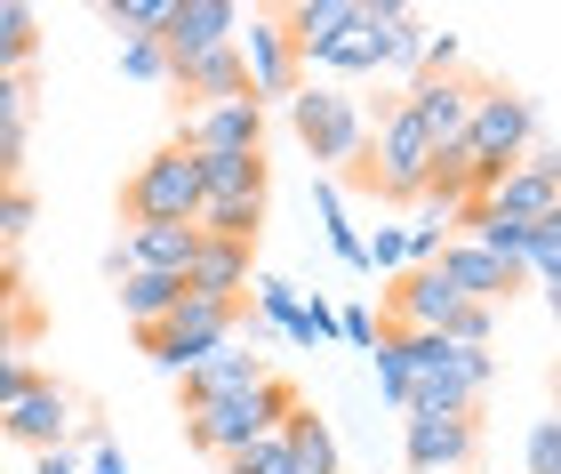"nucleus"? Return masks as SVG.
Masks as SVG:
<instances>
[{"label":"nucleus","mask_w":561,"mask_h":474,"mask_svg":"<svg viewBox=\"0 0 561 474\" xmlns=\"http://www.w3.org/2000/svg\"><path fill=\"white\" fill-rule=\"evenodd\" d=\"M161 16H169V0H105V24L121 41H152V33H161Z\"/></svg>","instance_id":"obj_27"},{"label":"nucleus","mask_w":561,"mask_h":474,"mask_svg":"<svg viewBox=\"0 0 561 474\" xmlns=\"http://www.w3.org/2000/svg\"><path fill=\"white\" fill-rule=\"evenodd\" d=\"M362 178L386 193V202H425V178H433V145L410 113H401V97L386 113H377V129H369V154H362Z\"/></svg>","instance_id":"obj_6"},{"label":"nucleus","mask_w":561,"mask_h":474,"mask_svg":"<svg viewBox=\"0 0 561 474\" xmlns=\"http://www.w3.org/2000/svg\"><path fill=\"white\" fill-rule=\"evenodd\" d=\"M33 474H81V466H72L65 451H41V466H33Z\"/></svg>","instance_id":"obj_42"},{"label":"nucleus","mask_w":561,"mask_h":474,"mask_svg":"<svg viewBox=\"0 0 561 474\" xmlns=\"http://www.w3.org/2000/svg\"><path fill=\"white\" fill-rule=\"evenodd\" d=\"M33 217H41V202H33V185H0V258H9V249L24 241V234H33Z\"/></svg>","instance_id":"obj_26"},{"label":"nucleus","mask_w":561,"mask_h":474,"mask_svg":"<svg viewBox=\"0 0 561 474\" xmlns=\"http://www.w3.org/2000/svg\"><path fill=\"white\" fill-rule=\"evenodd\" d=\"M33 121V72H0V129Z\"/></svg>","instance_id":"obj_33"},{"label":"nucleus","mask_w":561,"mask_h":474,"mask_svg":"<svg viewBox=\"0 0 561 474\" xmlns=\"http://www.w3.org/2000/svg\"><path fill=\"white\" fill-rule=\"evenodd\" d=\"M233 57L249 72V105H265V97H297L305 72H297V48L280 33V9H249L241 33H233Z\"/></svg>","instance_id":"obj_8"},{"label":"nucleus","mask_w":561,"mask_h":474,"mask_svg":"<svg viewBox=\"0 0 561 474\" xmlns=\"http://www.w3.org/2000/svg\"><path fill=\"white\" fill-rule=\"evenodd\" d=\"M249 282H257V249H249V241H201L193 266H185V290L217 297V306H241Z\"/></svg>","instance_id":"obj_16"},{"label":"nucleus","mask_w":561,"mask_h":474,"mask_svg":"<svg viewBox=\"0 0 561 474\" xmlns=\"http://www.w3.org/2000/svg\"><path fill=\"white\" fill-rule=\"evenodd\" d=\"M169 89L201 97V105H225V97H249V72H241V57H233V48H209V57L176 65V72H169Z\"/></svg>","instance_id":"obj_21"},{"label":"nucleus","mask_w":561,"mask_h":474,"mask_svg":"<svg viewBox=\"0 0 561 474\" xmlns=\"http://www.w3.org/2000/svg\"><path fill=\"white\" fill-rule=\"evenodd\" d=\"M466 306V297L449 290V273L442 266H410V273H393L386 282V330H442V321Z\"/></svg>","instance_id":"obj_14"},{"label":"nucleus","mask_w":561,"mask_h":474,"mask_svg":"<svg viewBox=\"0 0 561 474\" xmlns=\"http://www.w3.org/2000/svg\"><path fill=\"white\" fill-rule=\"evenodd\" d=\"M297 403H305V394L289 379H265L249 394H225V403L185 410V442H193V451H209V459H233V451H249V442H265Z\"/></svg>","instance_id":"obj_2"},{"label":"nucleus","mask_w":561,"mask_h":474,"mask_svg":"<svg viewBox=\"0 0 561 474\" xmlns=\"http://www.w3.org/2000/svg\"><path fill=\"white\" fill-rule=\"evenodd\" d=\"M233 330H241V306H217V297H193V290H185L169 321L137 330V346H145L161 370H176V379H185V370H201L217 346H233Z\"/></svg>","instance_id":"obj_5"},{"label":"nucleus","mask_w":561,"mask_h":474,"mask_svg":"<svg viewBox=\"0 0 561 474\" xmlns=\"http://www.w3.org/2000/svg\"><path fill=\"white\" fill-rule=\"evenodd\" d=\"M24 178V129H0V185Z\"/></svg>","instance_id":"obj_39"},{"label":"nucleus","mask_w":561,"mask_h":474,"mask_svg":"<svg viewBox=\"0 0 561 474\" xmlns=\"http://www.w3.org/2000/svg\"><path fill=\"white\" fill-rule=\"evenodd\" d=\"M401 459L410 474H473L481 427L473 418H401Z\"/></svg>","instance_id":"obj_12"},{"label":"nucleus","mask_w":561,"mask_h":474,"mask_svg":"<svg viewBox=\"0 0 561 474\" xmlns=\"http://www.w3.org/2000/svg\"><path fill=\"white\" fill-rule=\"evenodd\" d=\"M417 48H425V24L401 0H362L353 33L321 57V72H337V89L362 81V72H417Z\"/></svg>","instance_id":"obj_1"},{"label":"nucleus","mask_w":561,"mask_h":474,"mask_svg":"<svg viewBox=\"0 0 561 474\" xmlns=\"http://www.w3.org/2000/svg\"><path fill=\"white\" fill-rule=\"evenodd\" d=\"M121 72H129V81H169V57L152 41H121Z\"/></svg>","instance_id":"obj_35"},{"label":"nucleus","mask_w":561,"mask_h":474,"mask_svg":"<svg viewBox=\"0 0 561 474\" xmlns=\"http://www.w3.org/2000/svg\"><path fill=\"white\" fill-rule=\"evenodd\" d=\"M273 370H265V354H241V346H217L201 370H185V410H201V403H225V394H249V386H265Z\"/></svg>","instance_id":"obj_17"},{"label":"nucleus","mask_w":561,"mask_h":474,"mask_svg":"<svg viewBox=\"0 0 561 474\" xmlns=\"http://www.w3.org/2000/svg\"><path fill=\"white\" fill-rule=\"evenodd\" d=\"M377 386H386V403H410V362H401L393 330H377Z\"/></svg>","instance_id":"obj_32"},{"label":"nucleus","mask_w":561,"mask_h":474,"mask_svg":"<svg viewBox=\"0 0 561 474\" xmlns=\"http://www.w3.org/2000/svg\"><path fill=\"white\" fill-rule=\"evenodd\" d=\"M490 217H514V226H538V217H561V178H538V169H505V178L481 193Z\"/></svg>","instance_id":"obj_18"},{"label":"nucleus","mask_w":561,"mask_h":474,"mask_svg":"<svg viewBox=\"0 0 561 474\" xmlns=\"http://www.w3.org/2000/svg\"><path fill=\"white\" fill-rule=\"evenodd\" d=\"M442 338L449 346H466V354H490V338H497V306H457L442 321Z\"/></svg>","instance_id":"obj_28"},{"label":"nucleus","mask_w":561,"mask_h":474,"mask_svg":"<svg viewBox=\"0 0 561 474\" xmlns=\"http://www.w3.org/2000/svg\"><path fill=\"white\" fill-rule=\"evenodd\" d=\"M0 435L24 442L33 459H41V451H65V435H72V394H65L57 379H33L9 410H0Z\"/></svg>","instance_id":"obj_13"},{"label":"nucleus","mask_w":561,"mask_h":474,"mask_svg":"<svg viewBox=\"0 0 561 474\" xmlns=\"http://www.w3.org/2000/svg\"><path fill=\"white\" fill-rule=\"evenodd\" d=\"M280 442H289V466H297V474H337V442H329V427H321L305 403L280 418Z\"/></svg>","instance_id":"obj_22"},{"label":"nucleus","mask_w":561,"mask_h":474,"mask_svg":"<svg viewBox=\"0 0 561 474\" xmlns=\"http://www.w3.org/2000/svg\"><path fill=\"white\" fill-rule=\"evenodd\" d=\"M16 297H24L16 290V258H0V306H16Z\"/></svg>","instance_id":"obj_41"},{"label":"nucleus","mask_w":561,"mask_h":474,"mask_svg":"<svg viewBox=\"0 0 561 474\" xmlns=\"http://www.w3.org/2000/svg\"><path fill=\"white\" fill-rule=\"evenodd\" d=\"M241 33V9L233 0H169V16H161V33H152V48L176 65H193V57H209V48H233Z\"/></svg>","instance_id":"obj_9"},{"label":"nucleus","mask_w":561,"mask_h":474,"mask_svg":"<svg viewBox=\"0 0 561 474\" xmlns=\"http://www.w3.org/2000/svg\"><path fill=\"white\" fill-rule=\"evenodd\" d=\"M41 57V16L24 0H0V72H33Z\"/></svg>","instance_id":"obj_24"},{"label":"nucleus","mask_w":561,"mask_h":474,"mask_svg":"<svg viewBox=\"0 0 561 474\" xmlns=\"http://www.w3.org/2000/svg\"><path fill=\"white\" fill-rule=\"evenodd\" d=\"M522 459H529V474H561V427H553V418H538V427H529Z\"/></svg>","instance_id":"obj_34"},{"label":"nucleus","mask_w":561,"mask_h":474,"mask_svg":"<svg viewBox=\"0 0 561 474\" xmlns=\"http://www.w3.org/2000/svg\"><path fill=\"white\" fill-rule=\"evenodd\" d=\"M176 145H185V154H265V105H249V97L193 105L176 121Z\"/></svg>","instance_id":"obj_11"},{"label":"nucleus","mask_w":561,"mask_h":474,"mask_svg":"<svg viewBox=\"0 0 561 474\" xmlns=\"http://www.w3.org/2000/svg\"><path fill=\"white\" fill-rule=\"evenodd\" d=\"M193 234L201 241H249V249H257V234H265V193H201Z\"/></svg>","instance_id":"obj_19"},{"label":"nucleus","mask_w":561,"mask_h":474,"mask_svg":"<svg viewBox=\"0 0 561 474\" xmlns=\"http://www.w3.org/2000/svg\"><path fill=\"white\" fill-rule=\"evenodd\" d=\"M81 474H129V459H121V442L105 435V442H89V466Z\"/></svg>","instance_id":"obj_40"},{"label":"nucleus","mask_w":561,"mask_h":474,"mask_svg":"<svg viewBox=\"0 0 561 474\" xmlns=\"http://www.w3.org/2000/svg\"><path fill=\"white\" fill-rule=\"evenodd\" d=\"M280 338H289V346H321V338H337V306H321V297H305V290H297V306H289V321H280Z\"/></svg>","instance_id":"obj_25"},{"label":"nucleus","mask_w":561,"mask_h":474,"mask_svg":"<svg viewBox=\"0 0 561 474\" xmlns=\"http://www.w3.org/2000/svg\"><path fill=\"white\" fill-rule=\"evenodd\" d=\"M473 97H481V81H466V72H425V81H410L401 113H410L417 129H425V145H433V154H449V145H466Z\"/></svg>","instance_id":"obj_10"},{"label":"nucleus","mask_w":561,"mask_h":474,"mask_svg":"<svg viewBox=\"0 0 561 474\" xmlns=\"http://www.w3.org/2000/svg\"><path fill=\"white\" fill-rule=\"evenodd\" d=\"M289 129L305 137V154L329 161V169H362V154H369V113H362V97L337 89V81H305L289 97Z\"/></svg>","instance_id":"obj_4"},{"label":"nucleus","mask_w":561,"mask_h":474,"mask_svg":"<svg viewBox=\"0 0 561 474\" xmlns=\"http://www.w3.org/2000/svg\"><path fill=\"white\" fill-rule=\"evenodd\" d=\"M353 16H362V0H289V9H280V33L297 48V72H313L329 48L353 33Z\"/></svg>","instance_id":"obj_15"},{"label":"nucleus","mask_w":561,"mask_h":474,"mask_svg":"<svg viewBox=\"0 0 561 474\" xmlns=\"http://www.w3.org/2000/svg\"><path fill=\"white\" fill-rule=\"evenodd\" d=\"M121 210H129V226H193L201 169H193L185 145H161L152 161H137V178L121 185Z\"/></svg>","instance_id":"obj_7"},{"label":"nucleus","mask_w":561,"mask_h":474,"mask_svg":"<svg viewBox=\"0 0 561 474\" xmlns=\"http://www.w3.org/2000/svg\"><path fill=\"white\" fill-rule=\"evenodd\" d=\"M113 297H121V314H129L137 330H152V321H169V314H176V297H185V282H176V273H145V266H121V273H113Z\"/></svg>","instance_id":"obj_20"},{"label":"nucleus","mask_w":561,"mask_h":474,"mask_svg":"<svg viewBox=\"0 0 561 474\" xmlns=\"http://www.w3.org/2000/svg\"><path fill=\"white\" fill-rule=\"evenodd\" d=\"M362 273H386V282H393V273H410V258H401V226H377L362 241Z\"/></svg>","instance_id":"obj_30"},{"label":"nucleus","mask_w":561,"mask_h":474,"mask_svg":"<svg viewBox=\"0 0 561 474\" xmlns=\"http://www.w3.org/2000/svg\"><path fill=\"white\" fill-rule=\"evenodd\" d=\"M442 249H449V226H442V217H417V226H401V258H410V266H433Z\"/></svg>","instance_id":"obj_31"},{"label":"nucleus","mask_w":561,"mask_h":474,"mask_svg":"<svg viewBox=\"0 0 561 474\" xmlns=\"http://www.w3.org/2000/svg\"><path fill=\"white\" fill-rule=\"evenodd\" d=\"M201 193H265V154H193Z\"/></svg>","instance_id":"obj_23"},{"label":"nucleus","mask_w":561,"mask_h":474,"mask_svg":"<svg viewBox=\"0 0 561 474\" xmlns=\"http://www.w3.org/2000/svg\"><path fill=\"white\" fill-rule=\"evenodd\" d=\"M225 474H297V466H289V442H280V427H273L265 442H249V451H233V459H225Z\"/></svg>","instance_id":"obj_29"},{"label":"nucleus","mask_w":561,"mask_h":474,"mask_svg":"<svg viewBox=\"0 0 561 474\" xmlns=\"http://www.w3.org/2000/svg\"><path fill=\"white\" fill-rule=\"evenodd\" d=\"M337 338H345V346H377V314H369V306H345V314H337Z\"/></svg>","instance_id":"obj_38"},{"label":"nucleus","mask_w":561,"mask_h":474,"mask_svg":"<svg viewBox=\"0 0 561 474\" xmlns=\"http://www.w3.org/2000/svg\"><path fill=\"white\" fill-rule=\"evenodd\" d=\"M33 379H41V370L24 362V354H0V410H9V403H16V394L33 386Z\"/></svg>","instance_id":"obj_37"},{"label":"nucleus","mask_w":561,"mask_h":474,"mask_svg":"<svg viewBox=\"0 0 561 474\" xmlns=\"http://www.w3.org/2000/svg\"><path fill=\"white\" fill-rule=\"evenodd\" d=\"M529 137H538V105H529L522 89H490L481 81L473 97V121H466V154H473V202L490 193L505 169L529 154Z\"/></svg>","instance_id":"obj_3"},{"label":"nucleus","mask_w":561,"mask_h":474,"mask_svg":"<svg viewBox=\"0 0 561 474\" xmlns=\"http://www.w3.org/2000/svg\"><path fill=\"white\" fill-rule=\"evenodd\" d=\"M33 330H41V314L24 306V297H16V306H0V354H24V338H33Z\"/></svg>","instance_id":"obj_36"}]
</instances>
